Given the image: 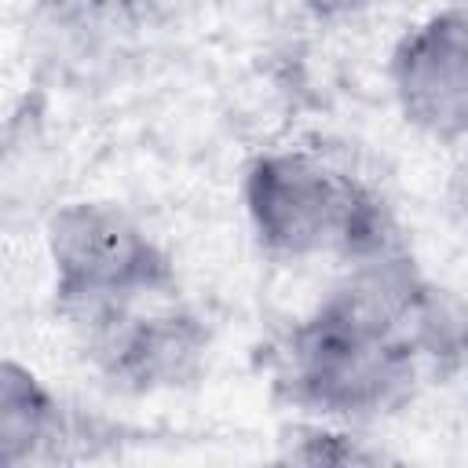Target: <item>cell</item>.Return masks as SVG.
I'll return each instance as SVG.
<instances>
[{"instance_id":"cell-1","label":"cell","mask_w":468,"mask_h":468,"mask_svg":"<svg viewBox=\"0 0 468 468\" xmlns=\"http://www.w3.org/2000/svg\"><path fill=\"white\" fill-rule=\"evenodd\" d=\"M241 201L252 238L278 260L336 256L340 263H358L402 249L384 197L311 150L252 157Z\"/></svg>"},{"instance_id":"cell-2","label":"cell","mask_w":468,"mask_h":468,"mask_svg":"<svg viewBox=\"0 0 468 468\" xmlns=\"http://www.w3.org/2000/svg\"><path fill=\"white\" fill-rule=\"evenodd\" d=\"M420 344L362 314L333 289L278 347V388L303 413L333 424H366L413 391Z\"/></svg>"},{"instance_id":"cell-3","label":"cell","mask_w":468,"mask_h":468,"mask_svg":"<svg viewBox=\"0 0 468 468\" xmlns=\"http://www.w3.org/2000/svg\"><path fill=\"white\" fill-rule=\"evenodd\" d=\"M55 314L176 296V271L157 238L117 201L77 197L44 219Z\"/></svg>"},{"instance_id":"cell-4","label":"cell","mask_w":468,"mask_h":468,"mask_svg":"<svg viewBox=\"0 0 468 468\" xmlns=\"http://www.w3.org/2000/svg\"><path fill=\"white\" fill-rule=\"evenodd\" d=\"M168 300L102 303L58 318L73 351L110 391L161 395L197 384L212 347L208 325Z\"/></svg>"},{"instance_id":"cell-5","label":"cell","mask_w":468,"mask_h":468,"mask_svg":"<svg viewBox=\"0 0 468 468\" xmlns=\"http://www.w3.org/2000/svg\"><path fill=\"white\" fill-rule=\"evenodd\" d=\"M388 84L413 132L461 146L468 139V11L446 7L417 22L391 51Z\"/></svg>"},{"instance_id":"cell-6","label":"cell","mask_w":468,"mask_h":468,"mask_svg":"<svg viewBox=\"0 0 468 468\" xmlns=\"http://www.w3.org/2000/svg\"><path fill=\"white\" fill-rule=\"evenodd\" d=\"M110 439L106 424L66 406L26 362L0 366V464L29 468L88 457L95 442Z\"/></svg>"},{"instance_id":"cell-7","label":"cell","mask_w":468,"mask_h":468,"mask_svg":"<svg viewBox=\"0 0 468 468\" xmlns=\"http://www.w3.org/2000/svg\"><path fill=\"white\" fill-rule=\"evenodd\" d=\"M139 22L135 0H37L33 29L51 58L69 66L117 51Z\"/></svg>"},{"instance_id":"cell-8","label":"cell","mask_w":468,"mask_h":468,"mask_svg":"<svg viewBox=\"0 0 468 468\" xmlns=\"http://www.w3.org/2000/svg\"><path fill=\"white\" fill-rule=\"evenodd\" d=\"M282 461H296V464H377V461H384V453L366 446V439L351 435L347 424L322 420V424L296 431V442L289 439V450L282 453Z\"/></svg>"},{"instance_id":"cell-9","label":"cell","mask_w":468,"mask_h":468,"mask_svg":"<svg viewBox=\"0 0 468 468\" xmlns=\"http://www.w3.org/2000/svg\"><path fill=\"white\" fill-rule=\"evenodd\" d=\"M450 205L468 219V139L461 143V157L450 172Z\"/></svg>"},{"instance_id":"cell-10","label":"cell","mask_w":468,"mask_h":468,"mask_svg":"<svg viewBox=\"0 0 468 468\" xmlns=\"http://www.w3.org/2000/svg\"><path fill=\"white\" fill-rule=\"evenodd\" d=\"M446 344H450V355H453V358L461 362V369L468 373V318H461V322L450 329V340H446Z\"/></svg>"}]
</instances>
